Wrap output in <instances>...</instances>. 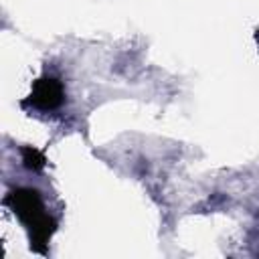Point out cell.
I'll use <instances>...</instances> for the list:
<instances>
[{
	"label": "cell",
	"instance_id": "cell-1",
	"mask_svg": "<svg viewBox=\"0 0 259 259\" xmlns=\"http://www.w3.org/2000/svg\"><path fill=\"white\" fill-rule=\"evenodd\" d=\"M6 202L14 208L18 219L30 229V241L36 251H45V245L49 243L51 235L55 233L57 223L42 212V200L40 192L34 188H16L8 194Z\"/></svg>",
	"mask_w": 259,
	"mask_h": 259
},
{
	"label": "cell",
	"instance_id": "cell-3",
	"mask_svg": "<svg viewBox=\"0 0 259 259\" xmlns=\"http://www.w3.org/2000/svg\"><path fill=\"white\" fill-rule=\"evenodd\" d=\"M20 154H22V164L28 168V170H40L42 166H45V156L36 150V148H22L20 150Z\"/></svg>",
	"mask_w": 259,
	"mask_h": 259
},
{
	"label": "cell",
	"instance_id": "cell-2",
	"mask_svg": "<svg viewBox=\"0 0 259 259\" xmlns=\"http://www.w3.org/2000/svg\"><path fill=\"white\" fill-rule=\"evenodd\" d=\"M65 99V91L61 81H57L55 77H42L38 81H34L32 85V93H30V101L40 107V109H55L63 103Z\"/></svg>",
	"mask_w": 259,
	"mask_h": 259
}]
</instances>
